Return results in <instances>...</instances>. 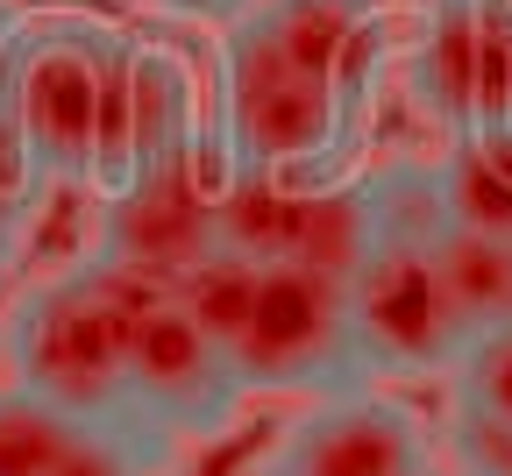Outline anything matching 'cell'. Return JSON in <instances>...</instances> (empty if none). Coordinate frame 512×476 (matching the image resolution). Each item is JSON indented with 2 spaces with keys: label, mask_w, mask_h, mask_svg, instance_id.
Listing matches in <instances>:
<instances>
[{
  "label": "cell",
  "mask_w": 512,
  "mask_h": 476,
  "mask_svg": "<svg viewBox=\"0 0 512 476\" xmlns=\"http://www.w3.org/2000/svg\"><path fill=\"white\" fill-rule=\"evenodd\" d=\"M256 278H264V263H249L242 249L214 242L200 263H185L178 278H171V292H178V306L200 320L221 349H235V334H242V320L256 306Z\"/></svg>",
  "instance_id": "30bf717a"
},
{
  "label": "cell",
  "mask_w": 512,
  "mask_h": 476,
  "mask_svg": "<svg viewBox=\"0 0 512 476\" xmlns=\"http://www.w3.org/2000/svg\"><path fill=\"white\" fill-rule=\"evenodd\" d=\"M121 29L79 8H29L8 72H0V135L50 178V185H93L114 114L121 72Z\"/></svg>",
  "instance_id": "3957f363"
},
{
  "label": "cell",
  "mask_w": 512,
  "mask_h": 476,
  "mask_svg": "<svg viewBox=\"0 0 512 476\" xmlns=\"http://www.w3.org/2000/svg\"><path fill=\"white\" fill-rule=\"evenodd\" d=\"M249 8H256V0H157V15H178V22H214V29L242 22Z\"/></svg>",
  "instance_id": "5bb4252c"
},
{
  "label": "cell",
  "mask_w": 512,
  "mask_h": 476,
  "mask_svg": "<svg viewBox=\"0 0 512 476\" xmlns=\"http://www.w3.org/2000/svg\"><path fill=\"white\" fill-rule=\"evenodd\" d=\"M463 8H477V15H498V22H512V0H463Z\"/></svg>",
  "instance_id": "e0dca14e"
},
{
  "label": "cell",
  "mask_w": 512,
  "mask_h": 476,
  "mask_svg": "<svg viewBox=\"0 0 512 476\" xmlns=\"http://www.w3.org/2000/svg\"><path fill=\"white\" fill-rule=\"evenodd\" d=\"M207 135V100L192 86L185 57L164 43L128 36L121 43V72H114V114H107V150H100V178L93 192H121L150 171H171L178 157H192V143Z\"/></svg>",
  "instance_id": "52a82bcc"
},
{
  "label": "cell",
  "mask_w": 512,
  "mask_h": 476,
  "mask_svg": "<svg viewBox=\"0 0 512 476\" xmlns=\"http://www.w3.org/2000/svg\"><path fill=\"white\" fill-rule=\"evenodd\" d=\"M256 22L278 50L320 86H335L356 114L377 107L384 79L399 72V15L392 0H256Z\"/></svg>",
  "instance_id": "ba28073f"
},
{
  "label": "cell",
  "mask_w": 512,
  "mask_h": 476,
  "mask_svg": "<svg viewBox=\"0 0 512 476\" xmlns=\"http://www.w3.org/2000/svg\"><path fill=\"white\" fill-rule=\"evenodd\" d=\"M441 384H448V391H463V398H477L484 413L512 420V320L477 327L470 342H463V356H456V370H448Z\"/></svg>",
  "instance_id": "4fadbf2b"
},
{
  "label": "cell",
  "mask_w": 512,
  "mask_h": 476,
  "mask_svg": "<svg viewBox=\"0 0 512 476\" xmlns=\"http://www.w3.org/2000/svg\"><path fill=\"white\" fill-rule=\"evenodd\" d=\"M22 22H29L22 0H0V72H8V50H15V36H22Z\"/></svg>",
  "instance_id": "2e32d148"
},
{
  "label": "cell",
  "mask_w": 512,
  "mask_h": 476,
  "mask_svg": "<svg viewBox=\"0 0 512 476\" xmlns=\"http://www.w3.org/2000/svg\"><path fill=\"white\" fill-rule=\"evenodd\" d=\"M86 420L57 413L50 398L0 384V476H57V462L79 448Z\"/></svg>",
  "instance_id": "8fae6325"
},
{
  "label": "cell",
  "mask_w": 512,
  "mask_h": 476,
  "mask_svg": "<svg viewBox=\"0 0 512 476\" xmlns=\"http://www.w3.org/2000/svg\"><path fill=\"white\" fill-rule=\"evenodd\" d=\"M22 242H29V221H8V214H0V278L22 263Z\"/></svg>",
  "instance_id": "9a60e30c"
},
{
  "label": "cell",
  "mask_w": 512,
  "mask_h": 476,
  "mask_svg": "<svg viewBox=\"0 0 512 476\" xmlns=\"http://www.w3.org/2000/svg\"><path fill=\"white\" fill-rule=\"evenodd\" d=\"M413 476H448V469H441V462H427V469H413Z\"/></svg>",
  "instance_id": "ac0fdd59"
},
{
  "label": "cell",
  "mask_w": 512,
  "mask_h": 476,
  "mask_svg": "<svg viewBox=\"0 0 512 476\" xmlns=\"http://www.w3.org/2000/svg\"><path fill=\"white\" fill-rule=\"evenodd\" d=\"M128 405L164 455L228 441L249 405L235 356L178 306V292H157L128 327Z\"/></svg>",
  "instance_id": "5b68a950"
},
{
  "label": "cell",
  "mask_w": 512,
  "mask_h": 476,
  "mask_svg": "<svg viewBox=\"0 0 512 476\" xmlns=\"http://www.w3.org/2000/svg\"><path fill=\"white\" fill-rule=\"evenodd\" d=\"M434 462V434L406 398L356 384L335 398H306L299 413L242 462V476H413Z\"/></svg>",
  "instance_id": "8992f818"
},
{
  "label": "cell",
  "mask_w": 512,
  "mask_h": 476,
  "mask_svg": "<svg viewBox=\"0 0 512 476\" xmlns=\"http://www.w3.org/2000/svg\"><path fill=\"white\" fill-rule=\"evenodd\" d=\"M441 270H448V292H456V313L470 334L512 320V228H448Z\"/></svg>",
  "instance_id": "9c48e42d"
},
{
  "label": "cell",
  "mask_w": 512,
  "mask_h": 476,
  "mask_svg": "<svg viewBox=\"0 0 512 476\" xmlns=\"http://www.w3.org/2000/svg\"><path fill=\"white\" fill-rule=\"evenodd\" d=\"M235 377L249 398H335L370 384L349 327V285L306 263H264L256 306L235 334Z\"/></svg>",
  "instance_id": "277c9868"
},
{
  "label": "cell",
  "mask_w": 512,
  "mask_h": 476,
  "mask_svg": "<svg viewBox=\"0 0 512 476\" xmlns=\"http://www.w3.org/2000/svg\"><path fill=\"white\" fill-rule=\"evenodd\" d=\"M207 128H214V143L228 150L235 171L313 185V178H349L356 171V143H363L370 114H356L335 86H320L306 64H292L278 50V36L249 8L242 22L221 29Z\"/></svg>",
  "instance_id": "7a4b0ae2"
},
{
  "label": "cell",
  "mask_w": 512,
  "mask_h": 476,
  "mask_svg": "<svg viewBox=\"0 0 512 476\" xmlns=\"http://www.w3.org/2000/svg\"><path fill=\"white\" fill-rule=\"evenodd\" d=\"M136 8H157V0H136Z\"/></svg>",
  "instance_id": "d6986e66"
},
{
  "label": "cell",
  "mask_w": 512,
  "mask_h": 476,
  "mask_svg": "<svg viewBox=\"0 0 512 476\" xmlns=\"http://www.w3.org/2000/svg\"><path fill=\"white\" fill-rule=\"evenodd\" d=\"M157 292H171V278L136 270V263H114L100 249H86L79 263L22 285L8 320H0L8 384L50 398L57 413H72L86 427L136 434L164 462V448L136 427V405H128V327H136V313Z\"/></svg>",
  "instance_id": "6da1fadb"
},
{
  "label": "cell",
  "mask_w": 512,
  "mask_h": 476,
  "mask_svg": "<svg viewBox=\"0 0 512 476\" xmlns=\"http://www.w3.org/2000/svg\"><path fill=\"white\" fill-rule=\"evenodd\" d=\"M434 462L448 476H512V420L484 413L477 398H463V391L441 384V441H434Z\"/></svg>",
  "instance_id": "7c38bea8"
}]
</instances>
